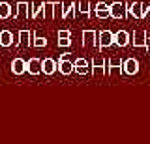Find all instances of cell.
<instances>
[{
    "mask_svg": "<svg viewBox=\"0 0 150 144\" xmlns=\"http://www.w3.org/2000/svg\"><path fill=\"white\" fill-rule=\"evenodd\" d=\"M131 45L133 47H143V49H148V32L144 30H137L133 32V36H131Z\"/></svg>",
    "mask_w": 150,
    "mask_h": 144,
    "instance_id": "cell-1",
    "label": "cell"
},
{
    "mask_svg": "<svg viewBox=\"0 0 150 144\" xmlns=\"http://www.w3.org/2000/svg\"><path fill=\"white\" fill-rule=\"evenodd\" d=\"M112 43H115V34H112L111 30H101V32H98V47L107 49V47H111Z\"/></svg>",
    "mask_w": 150,
    "mask_h": 144,
    "instance_id": "cell-2",
    "label": "cell"
},
{
    "mask_svg": "<svg viewBox=\"0 0 150 144\" xmlns=\"http://www.w3.org/2000/svg\"><path fill=\"white\" fill-rule=\"evenodd\" d=\"M111 17L112 19H126L128 17V4L124 2L111 4Z\"/></svg>",
    "mask_w": 150,
    "mask_h": 144,
    "instance_id": "cell-3",
    "label": "cell"
},
{
    "mask_svg": "<svg viewBox=\"0 0 150 144\" xmlns=\"http://www.w3.org/2000/svg\"><path fill=\"white\" fill-rule=\"evenodd\" d=\"M17 38H19V45H17V47H30L32 41H34V32H30V30H19Z\"/></svg>",
    "mask_w": 150,
    "mask_h": 144,
    "instance_id": "cell-4",
    "label": "cell"
},
{
    "mask_svg": "<svg viewBox=\"0 0 150 144\" xmlns=\"http://www.w3.org/2000/svg\"><path fill=\"white\" fill-rule=\"evenodd\" d=\"M58 71L62 73V75H71V73L75 71V66L68 60V54L60 56V60H58Z\"/></svg>",
    "mask_w": 150,
    "mask_h": 144,
    "instance_id": "cell-5",
    "label": "cell"
},
{
    "mask_svg": "<svg viewBox=\"0 0 150 144\" xmlns=\"http://www.w3.org/2000/svg\"><path fill=\"white\" fill-rule=\"evenodd\" d=\"M13 43L19 45V39L11 34V32H9V30H2V32H0V47H11Z\"/></svg>",
    "mask_w": 150,
    "mask_h": 144,
    "instance_id": "cell-6",
    "label": "cell"
},
{
    "mask_svg": "<svg viewBox=\"0 0 150 144\" xmlns=\"http://www.w3.org/2000/svg\"><path fill=\"white\" fill-rule=\"evenodd\" d=\"M94 15L98 17V19H107V17H111V6L105 2H98L96 8H94Z\"/></svg>",
    "mask_w": 150,
    "mask_h": 144,
    "instance_id": "cell-7",
    "label": "cell"
},
{
    "mask_svg": "<svg viewBox=\"0 0 150 144\" xmlns=\"http://www.w3.org/2000/svg\"><path fill=\"white\" fill-rule=\"evenodd\" d=\"M41 64H43V60L40 58H30L26 62V73H30V75H40L41 71Z\"/></svg>",
    "mask_w": 150,
    "mask_h": 144,
    "instance_id": "cell-8",
    "label": "cell"
},
{
    "mask_svg": "<svg viewBox=\"0 0 150 144\" xmlns=\"http://www.w3.org/2000/svg\"><path fill=\"white\" fill-rule=\"evenodd\" d=\"M107 71H109V75H116V73H124V60L120 58H111L109 64H107Z\"/></svg>",
    "mask_w": 150,
    "mask_h": 144,
    "instance_id": "cell-9",
    "label": "cell"
},
{
    "mask_svg": "<svg viewBox=\"0 0 150 144\" xmlns=\"http://www.w3.org/2000/svg\"><path fill=\"white\" fill-rule=\"evenodd\" d=\"M83 45L84 47H94V45H98V32L83 30Z\"/></svg>",
    "mask_w": 150,
    "mask_h": 144,
    "instance_id": "cell-10",
    "label": "cell"
},
{
    "mask_svg": "<svg viewBox=\"0 0 150 144\" xmlns=\"http://www.w3.org/2000/svg\"><path fill=\"white\" fill-rule=\"evenodd\" d=\"M28 15H30V4L28 2H19L15 6V10H13V17H15V19H19V17L28 19Z\"/></svg>",
    "mask_w": 150,
    "mask_h": 144,
    "instance_id": "cell-11",
    "label": "cell"
},
{
    "mask_svg": "<svg viewBox=\"0 0 150 144\" xmlns=\"http://www.w3.org/2000/svg\"><path fill=\"white\" fill-rule=\"evenodd\" d=\"M124 73L126 75H137L139 73V62L135 58H126L124 60Z\"/></svg>",
    "mask_w": 150,
    "mask_h": 144,
    "instance_id": "cell-12",
    "label": "cell"
},
{
    "mask_svg": "<svg viewBox=\"0 0 150 144\" xmlns=\"http://www.w3.org/2000/svg\"><path fill=\"white\" fill-rule=\"evenodd\" d=\"M73 66H75V73H79V75H88V73L92 71L90 64H88L84 58H77Z\"/></svg>",
    "mask_w": 150,
    "mask_h": 144,
    "instance_id": "cell-13",
    "label": "cell"
},
{
    "mask_svg": "<svg viewBox=\"0 0 150 144\" xmlns=\"http://www.w3.org/2000/svg\"><path fill=\"white\" fill-rule=\"evenodd\" d=\"M11 73L13 75H23L26 73V62L23 58H13L11 60Z\"/></svg>",
    "mask_w": 150,
    "mask_h": 144,
    "instance_id": "cell-14",
    "label": "cell"
},
{
    "mask_svg": "<svg viewBox=\"0 0 150 144\" xmlns=\"http://www.w3.org/2000/svg\"><path fill=\"white\" fill-rule=\"evenodd\" d=\"M128 15L135 17V19H143V4H141V2L128 4Z\"/></svg>",
    "mask_w": 150,
    "mask_h": 144,
    "instance_id": "cell-15",
    "label": "cell"
},
{
    "mask_svg": "<svg viewBox=\"0 0 150 144\" xmlns=\"http://www.w3.org/2000/svg\"><path fill=\"white\" fill-rule=\"evenodd\" d=\"M56 69H58V62H54L53 58H45L43 64H41V71H43L45 75H53Z\"/></svg>",
    "mask_w": 150,
    "mask_h": 144,
    "instance_id": "cell-16",
    "label": "cell"
},
{
    "mask_svg": "<svg viewBox=\"0 0 150 144\" xmlns=\"http://www.w3.org/2000/svg\"><path fill=\"white\" fill-rule=\"evenodd\" d=\"M131 41V38H129V34L126 30H118L115 34V45H118V47H126Z\"/></svg>",
    "mask_w": 150,
    "mask_h": 144,
    "instance_id": "cell-17",
    "label": "cell"
},
{
    "mask_svg": "<svg viewBox=\"0 0 150 144\" xmlns=\"http://www.w3.org/2000/svg\"><path fill=\"white\" fill-rule=\"evenodd\" d=\"M40 15H43V2L30 4V15H28V19H38Z\"/></svg>",
    "mask_w": 150,
    "mask_h": 144,
    "instance_id": "cell-18",
    "label": "cell"
},
{
    "mask_svg": "<svg viewBox=\"0 0 150 144\" xmlns=\"http://www.w3.org/2000/svg\"><path fill=\"white\" fill-rule=\"evenodd\" d=\"M92 71L94 73H105V58L96 56L92 60Z\"/></svg>",
    "mask_w": 150,
    "mask_h": 144,
    "instance_id": "cell-19",
    "label": "cell"
},
{
    "mask_svg": "<svg viewBox=\"0 0 150 144\" xmlns=\"http://www.w3.org/2000/svg\"><path fill=\"white\" fill-rule=\"evenodd\" d=\"M13 17V8L8 2H0V19H9Z\"/></svg>",
    "mask_w": 150,
    "mask_h": 144,
    "instance_id": "cell-20",
    "label": "cell"
},
{
    "mask_svg": "<svg viewBox=\"0 0 150 144\" xmlns=\"http://www.w3.org/2000/svg\"><path fill=\"white\" fill-rule=\"evenodd\" d=\"M43 17L54 19V2H43Z\"/></svg>",
    "mask_w": 150,
    "mask_h": 144,
    "instance_id": "cell-21",
    "label": "cell"
},
{
    "mask_svg": "<svg viewBox=\"0 0 150 144\" xmlns=\"http://www.w3.org/2000/svg\"><path fill=\"white\" fill-rule=\"evenodd\" d=\"M32 47H47V38H43V36H34Z\"/></svg>",
    "mask_w": 150,
    "mask_h": 144,
    "instance_id": "cell-22",
    "label": "cell"
},
{
    "mask_svg": "<svg viewBox=\"0 0 150 144\" xmlns=\"http://www.w3.org/2000/svg\"><path fill=\"white\" fill-rule=\"evenodd\" d=\"M79 13H83V15H90V2H86V0L79 2Z\"/></svg>",
    "mask_w": 150,
    "mask_h": 144,
    "instance_id": "cell-23",
    "label": "cell"
},
{
    "mask_svg": "<svg viewBox=\"0 0 150 144\" xmlns=\"http://www.w3.org/2000/svg\"><path fill=\"white\" fill-rule=\"evenodd\" d=\"M56 43H58V47H69L71 45V38H58Z\"/></svg>",
    "mask_w": 150,
    "mask_h": 144,
    "instance_id": "cell-24",
    "label": "cell"
},
{
    "mask_svg": "<svg viewBox=\"0 0 150 144\" xmlns=\"http://www.w3.org/2000/svg\"><path fill=\"white\" fill-rule=\"evenodd\" d=\"M62 6H64V4H60V2H54V17L62 15Z\"/></svg>",
    "mask_w": 150,
    "mask_h": 144,
    "instance_id": "cell-25",
    "label": "cell"
},
{
    "mask_svg": "<svg viewBox=\"0 0 150 144\" xmlns=\"http://www.w3.org/2000/svg\"><path fill=\"white\" fill-rule=\"evenodd\" d=\"M148 15H150V2L143 4V19H144V17H148Z\"/></svg>",
    "mask_w": 150,
    "mask_h": 144,
    "instance_id": "cell-26",
    "label": "cell"
},
{
    "mask_svg": "<svg viewBox=\"0 0 150 144\" xmlns=\"http://www.w3.org/2000/svg\"><path fill=\"white\" fill-rule=\"evenodd\" d=\"M58 38H71V32L69 30H58Z\"/></svg>",
    "mask_w": 150,
    "mask_h": 144,
    "instance_id": "cell-27",
    "label": "cell"
},
{
    "mask_svg": "<svg viewBox=\"0 0 150 144\" xmlns=\"http://www.w3.org/2000/svg\"><path fill=\"white\" fill-rule=\"evenodd\" d=\"M148 45H150V34H148Z\"/></svg>",
    "mask_w": 150,
    "mask_h": 144,
    "instance_id": "cell-28",
    "label": "cell"
}]
</instances>
